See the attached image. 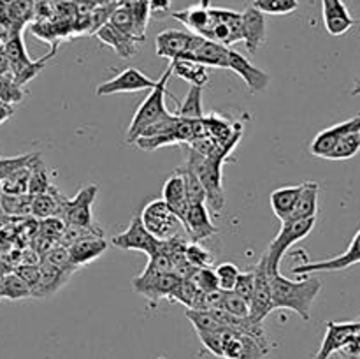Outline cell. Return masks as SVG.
<instances>
[{"instance_id": "6da1fadb", "label": "cell", "mask_w": 360, "mask_h": 359, "mask_svg": "<svg viewBox=\"0 0 360 359\" xmlns=\"http://www.w3.org/2000/svg\"><path fill=\"white\" fill-rule=\"evenodd\" d=\"M269 271V270H267ZM271 294H273V310H292L302 320L311 319V308L322 289V280L313 275H304L301 280L285 278L278 271H269Z\"/></svg>"}, {"instance_id": "7a4b0ae2", "label": "cell", "mask_w": 360, "mask_h": 359, "mask_svg": "<svg viewBox=\"0 0 360 359\" xmlns=\"http://www.w3.org/2000/svg\"><path fill=\"white\" fill-rule=\"evenodd\" d=\"M232 153L231 148L218 146L213 155L197 153L188 148L185 168H188L202 183L206 192V204L214 215H220L225 208V190H224V162Z\"/></svg>"}, {"instance_id": "3957f363", "label": "cell", "mask_w": 360, "mask_h": 359, "mask_svg": "<svg viewBox=\"0 0 360 359\" xmlns=\"http://www.w3.org/2000/svg\"><path fill=\"white\" fill-rule=\"evenodd\" d=\"M171 76L172 69L171 65H169L167 69H165V73L160 76V80L157 81L155 88H151L148 97L141 102L136 115H134L132 122H130L129 130H127V143H136L137 137H139L151 123L158 122V120L164 118L169 113V109L165 108V95H171L167 92V83L169 80H171Z\"/></svg>"}, {"instance_id": "277c9868", "label": "cell", "mask_w": 360, "mask_h": 359, "mask_svg": "<svg viewBox=\"0 0 360 359\" xmlns=\"http://www.w3.org/2000/svg\"><path fill=\"white\" fill-rule=\"evenodd\" d=\"M316 218H301V220H287L281 224L280 232L276 238L271 241L269 248H267L266 260H267V270L278 271L280 270V263L287 250L290 248L294 243L304 239L309 232L315 229Z\"/></svg>"}, {"instance_id": "5b68a950", "label": "cell", "mask_w": 360, "mask_h": 359, "mask_svg": "<svg viewBox=\"0 0 360 359\" xmlns=\"http://www.w3.org/2000/svg\"><path fill=\"white\" fill-rule=\"evenodd\" d=\"M97 185H88L81 189L72 199L63 201L60 218L65 222V225L83 227L88 229V231L97 232V234H102L98 225L94 222V213H91V206L97 199Z\"/></svg>"}, {"instance_id": "8992f818", "label": "cell", "mask_w": 360, "mask_h": 359, "mask_svg": "<svg viewBox=\"0 0 360 359\" xmlns=\"http://www.w3.org/2000/svg\"><path fill=\"white\" fill-rule=\"evenodd\" d=\"M111 245L120 250H139V252L146 253L148 257L164 252V239H157L148 232L143 220H141V215H134L129 227L120 234L112 236Z\"/></svg>"}, {"instance_id": "52a82bcc", "label": "cell", "mask_w": 360, "mask_h": 359, "mask_svg": "<svg viewBox=\"0 0 360 359\" xmlns=\"http://www.w3.org/2000/svg\"><path fill=\"white\" fill-rule=\"evenodd\" d=\"M144 227L148 229L151 236L157 239H167L171 236L178 234V229L181 225L179 218L171 211V208L165 204L164 199L151 201L144 206L141 213Z\"/></svg>"}, {"instance_id": "ba28073f", "label": "cell", "mask_w": 360, "mask_h": 359, "mask_svg": "<svg viewBox=\"0 0 360 359\" xmlns=\"http://www.w3.org/2000/svg\"><path fill=\"white\" fill-rule=\"evenodd\" d=\"M355 264H360V229L355 232L350 246L341 256H336L327 260H319V263H308V260H304V263L294 266L292 273L299 275V277L313 273H333V271L348 270V267L355 266Z\"/></svg>"}, {"instance_id": "9c48e42d", "label": "cell", "mask_w": 360, "mask_h": 359, "mask_svg": "<svg viewBox=\"0 0 360 359\" xmlns=\"http://www.w3.org/2000/svg\"><path fill=\"white\" fill-rule=\"evenodd\" d=\"M253 273H255V285H253L252 301H250V317L257 322H264V319L273 312V294H271L266 256L260 257L257 266L253 267Z\"/></svg>"}, {"instance_id": "30bf717a", "label": "cell", "mask_w": 360, "mask_h": 359, "mask_svg": "<svg viewBox=\"0 0 360 359\" xmlns=\"http://www.w3.org/2000/svg\"><path fill=\"white\" fill-rule=\"evenodd\" d=\"M158 80H151L144 73H141L136 67H129L112 80L104 81L97 87V95H115V94H129V92L151 90L155 88Z\"/></svg>"}, {"instance_id": "8fae6325", "label": "cell", "mask_w": 360, "mask_h": 359, "mask_svg": "<svg viewBox=\"0 0 360 359\" xmlns=\"http://www.w3.org/2000/svg\"><path fill=\"white\" fill-rule=\"evenodd\" d=\"M360 334V322H327L326 336L313 359H329L334 352H340Z\"/></svg>"}, {"instance_id": "7c38bea8", "label": "cell", "mask_w": 360, "mask_h": 359, "mask_svg": "<svg viewBox=\"0 0 360 359\" xmlns=\"http://www.w3.org/2000/svg\"><path fill=\"white\" fill-rule=\"evenodd\" d=\"M267 354L266 348L248 334L236 329H227L221 348V358L225 359H262Z\"/></svg>"}, {"instance_id": "4fadbf2b", "label": "cell", "mask_w": 360, "mask_h": 359, "mask_svg": "<svg viewBox=\"0 0 360 359\" xmlns=\"http://www.w3.org/2000/svg\"><path fill=\"white\" fill-rule=\"evenodd\" d=\"M352 132H360V115L347 120V122L336 123V125L329 127V129H323L322 132L316 134L315 139L311 141L309 151H311V155H315V157L327 158L330 151H333V148L338 144V141Z\"/></svg>"}, {"instance_id": "5bb4252c", "label": "cell", "mask_w": 360, "mask_h": 359, "mask_svg": "<svg viewBox=\"0 0 360 359\" xmlns=\"http://www.w3.org/2000/svg\"><path fill=\"white\" fill-rule=\"evenodd\" d=\"M227 69L239 74L245 80L246 87H248L252 94H260V92H264L269 87V74L253 65L246 56H243L241 53L234 51L231 48L227 51Z\"/></svg>"}, {"instance_id": "9a60e30c", "label": "cell", "mask_w": 360, "mask_h": 359, "mask_svg": "<svg viewBox=\"0 0 360 359\" xmlns=\"http://www.w3.org/2000/svg\"><path fill=\"white\" fill-rule=\"evenodd\" d=\"M178 282L179 277H176L174 273H164L158 275V277H143V275H139V277L132 280V287L139 294L146 296L151 301V305H157L160 299H169L171 291Z\"/></svg>"}, {"instance_id": "2e32d148", "label": "cell", "mask_w": 360, "mask_h": 359, "mask_svg": "<svg viewBox=\"0 0 360 359\" xmlns=\"http://www.w3.org/2000/svg\"><path fill=\"white\" fill-rule=\"evenodd\" d=\"M181 225L188 232L193 243L204 241V239L211 238V236L218 232V227L211 222L210 210H207L206 204H193V206H190L185 218L181 220Z\"/></svg>"}, {"instance_id": "e0dca14e", "label": "cell", "mask_w": 360, "mask_h": 359, "mask_svg": "<svg viewBox=\"0 0 360 359\" xmlns=\"http://www.w3.org/2000/svg\"><path fill=\"white\" fill-rule=\"evenodd\" d=\"M243 18V41H245L246 49H248L250 55H257L260 46L266 42V34H267V25L266 18L260 13L259 9H255L253 6L246 7L241 13Z\"/></svg>"}, {"instance_id": "ac0fdd59", "label": "cell", "mask_w": 360, "mask_h": 359, "mask_svg": "<svg viewBox=\"0 0 360 359\" xmlns=\"http://www.w3.org/2000/svg\"><path fill=\"white\" fill-rule=\"evenodd\" d=\"M322 18L326 30L334 37L347 34L355 25V20L343 0H322Z\"/></svg>"}, {"instance_id": "d6986e66", "label": "cell", "mask_w": 360, "mask_h": 359, "mask_svg": "<svg viewBox=\"0 0 360 359\" xmlns=\"http://www.w3.org/2000/svg\"><path fill=\"white\" fill-rule=\"evenodd\" d=\"M172 18L186 25V28L192 30V34L202 35L207 39L211 28H213V18H211L210 0H200L197 6L186 7L179 13H172Z\"/></svg>"}, {"instance_id": "ffe728a7", "label": "cell", "mask_w": 360, "mask_h": 359, "mask_svg": "<svg viewBox=\"0 0 360 359\" xmlns=\"http://www.w3.org/2000/svg\"><path fill=\"white\" fill-rule=\"evenodd\" d=\"M192 35L193 34H190V32L174 30V28L160 32V34L155 37V51H157V55L162 56V58H179L183 53L188 51Z\"/></svg>"}, {"instance_id": "44dd1931", "label": "cell", "mask_w": 360, "mask_h": 359, "mask_svg": "<svg viewBox=\"0 0 360 359\" xmlns=\"http://www.w3.org/2000/svg\"><path fill=\"white\" fill-rule=\"evenodd\" d=\"M162 199L165 201L172 213L179 218V222L185 218L186 211H188L190 204L186 199V190H185V180H183L181 172L176 169L165 182L164 189H162Z\"/></svg>"}, {"instance_id": "7402d4cb", "label": "cell", "mask_w": 360, "mask_h": 359, "mask_svg": "<svg viewBox=\"0 0 360 359\" xmlns=\"http://www.w3.org/2000/svg\"><path fill=\"white\" fill-rule=\"evenodd\" d=\"M105 248H108V241L102 236H84V238H79L72 245L67 246L70 263L76 267L84 266V264L91 263L94 259L101 257Z\"/></svg>"}, {"instance_id": "603a6c76", "label": "cell", "mask_w": 360, "mask_h": 359, "mask_svg": "<svg viewBox=\"0 0 360 359\" xmlns=\"http://www.w3.org/2000/svg\"><path fill=\"white\" fill-rule=\"evenodd\" d=\"M95 35H97V39L102 44L115 49L122 58H132L137 53V44H139V42H137L136 39L130 37V35L120 32L118 28L112 27L109 21L102 25V27L95 32Z\"/></svg>"}, {"instance_id": "cb8c5ba5", "label": "cell", "mask_w": 360, "mask_h": 359, "mask_svg": "<svg viewBox=\"0 0 360 359\" xmlns=\"http://www.w3.org/2000/svg\"><path fill=\"white\" fill-rule=\"evenodd\" d=\"M69 277L70 273H67V271L58 270V267L51 266L48 263H42L39 266V280L32 289V296L34 298H44V296L53 294L69 280Z\"/></svg>"}, {"instance_id": "d4e9b609", "label": "cell", "mask_w": 360, "mask_h": 359, "mask_svg": "<svg viewBox=\"0 0 360 359\" xmlns=\"http://www.w3.org/2000/svg\"><path fill=\"white\" fill-rule=\"evenodd\" d=\"M319 192L320 187L316 182L302 183L301 194L297 197L294 211L288 220H301V218H316L319 213Z\"/></svg>"}, {"instance_id": "484cf974", "label": "cell", "mask_w": 360, "mask_h": 359, "mask_svg": "<svg viewBox=\"0 0 360 359\" xmlns=\"http://www.w3.org/2000/svg\"><path fill=\"white\" fill-rule=\"evenodd\" d=\"M65 197L53 187L49 192L39 194V196H32V206L30 213L35 218H49V217H60L62 213V206Z\"/></svg>"}, {"instance_id": "4316f807", "label": "cell", "mask_w": 360, "mask_h": 359, "mask_svg": "<svg viewBox=\"0 0 360 359\" xmlns=\"http://www.w3.org/2000/svg\"><path fill=\"white\" fill-rule=\"evenodd\" d=\"M301 189L302 183L301 185L281 187V189L273 190V194H271V208H273V213L280 218L281 224L290 218L295 203H297L299 194H301Z\"/></svg>"}, {"instance_id": "83f0119b", "label": "cell", "mask_w": 360, "mask_h": 359, "mask_svg": "<svg viewBox=\"0 0 360 359\" xmlns=\"http://www.w3.org/2000/svg\"><path fill=\"white\" fill-rule=\"evenodd\" d=\"M171 69L172 74H176L181 80L188 81L192 87H206L210 83V70H207L206 65L202 63L192 62V60H171Z\"/></svg>"}, {"instance_id": "f1b7e54d", "label": "cell", "mask_w": 360, "mask_h": 359, "mask_svg": "<svg viewBox=\"0 0 360 359\" xmlns=\"http://www.w3.org/2000/svg\"><path fill=\"white\" fill-rule=\"evenodd\" d=\"M4 51H6L7 58H9L11 65V76L27 67L32 62L27 55V48L23 42V30H18L11 34V37L4 42Z\"/></svg>"}, {"instance_id": "f546056e", "label": "cell", "mask_w": 360, "mask_h": 359, "mask_svg": "<svg viewBox=\"0 0 360 359\" xmlns=\"http://www.w3.org/2000/svg\"><path fill=\"white\" fill-rule=\"evenodd\" d=\"M51 172L42 162L41 155L30 164V178H28V196H39L53 189Z\"/></svg>"}, {"instance_id": "4dcf8cb0", "label": "cell", "mask_w": 360, "mask_h": 359, "mask_svg": "<svg viewBox=\"0 0 360 359\" xmlns=\"http://www.w3.org/2000/svg\"><path fill=\"white\" fill-rule=\"evenodd\" d=\"M176 115L179 118L185 120H202L204 109H202V87H190L188 94H186L185 101L179 104Z\"/></svg>"}, {"instance_id": "1f68e13d", "label": "cell", "mask_w": 360, "mask_h": 359, "mask_svg": "<svg viewBox=\"0 0 360 359\" xmlns=\"http://www.w3.org/2000/svg\"><path fill=\"white\" fill-rule=\"evenodd\" d=\"M118 6L127 7L132 14L134 25H136V30L141 37H146V28L148 21H150V7H148V0H116Z\"/></svg>"}, {"instance_id": "d6a6232c", "label": "cell", "mask_w": 360, "mask_h": 359, "mask_svg": "<svg viewBox=\"0 0 360 359\" xmlns=\"http://www.w3.org/2000/svg\"><path fill=\"white\" fill-rule=\"evenodd\" d=\"M32 196L21 194V196H13V194H2L0 199V211L7 217H25L30 213Z\"/></svg>"}, {"instance_id": "836d02e7", "label": "cell", "mask_w": 360, "mask_h": 359, "mask_svg": "<svg viewBox=\"0 0 360 359\" xmlns=\"http://www.w3.org/2000/svg\"><path fill=\"white\" fill-rule=\"evenodd\" d=\"M360 150V132L347 134L338 141L336 146L329 153V160H348V158L355 157Z\"/></svg>"}, {"instance_id": "e575fe53", "label": "cell", "mask_w": 360, "mask_h": 359, "mask_svg": "<svg viewBox=\"0 0 360 359\" xmlns=\"http://www.w3.org/2000/svg\"><path fill=\"white\" fill-rule=\"evenodd\" d=\"M0 296L7 299H21L32 296V291L16 273H11L0 278Z\"/></svg>"}, {"instance_id": "d590c367", "label": "cell", "mask_w": 360, "mask_h": 359, "mask_svg": "<svg viewBox=\"0 0 360 359\" xmlns=\"http://www.w3.org/2000/svg\"><path fill=\"white\" fill-rule=\"evenodd\" d=\"M109 23H111L115 28H118L120 32H123V34H127V35H130L132 39H136L137 42L144 41V39L137 34L136 25H134V20H132V14H130V11L127 9V7L116 6L115 11L111 13V16H109Z\"/></svg>"}, {"instance_id": "8d00e7d4", "label": "cell", "mask_w": 360, "mask_h": 359, "mask_svg": "<svg viewBox=\"0 0 360 359\" xmlns=\"http://www.w3.org/2000/svg\"><path fill=\"white\" fill-rule=\"evenodd\" d=\"M28 178H30V164L25 165V168H21V169H18V171H14L11 176H7V178L0 183V185H2V192L13 194V196L28 194Z\"/></svg>"}, {"instance_id": "74e56055", "label": "cell", "mask_w": 360, "mask_h": 359, "mask_svg": "<svg viewBox=\"0 0 360 359\" xmlns=\"http://www.w3.org/2000/svg\"><path fill=\"white\" fill-rule=\"evenodd\" d=\"M178 171L181 172L183 180H185L186 199H188L190 206H193V204H206V192H204V187L199 182V178L185 165H181Z\"/></svg>"}, {"instance_id": "f35d334b", "label": "cell", "mask_w": 360, "mask_h": 359, "mask_svg": "<svg viewBox=\"0 0 360 359\" xmlns=\"http://www.w3.org/2000/svg\"><path fill=\"white\" fill-rule=\"evenodd\" d=\"M56 51H58V46H53V49L48 53V55L42 56V58H39V60H32V62L28 63L27 67H23V69L18 70L16 74H13V80L16 81V83L20 84V87H25V84H27L28 81L34 80V77L37 76V74L41 73V70L44 69L46 65H48L49 60L55 58Z\"/></svg>"}, {"instance_id": "ab89813d", "label": "cell", "mask_w": 360, "mask_h": 359, "mask_svg": "<svg viewBox=\"0 0 360 359\" xmlns=\"http://www.w3.org/2000/svg\"><path fill=\"white\" fill-rule=\"evenodd\" d=\"M253 7L262 14L285 16V14L297 11L299 0H253Z\"/></svg>"}, {"instance_id": "60d3db41", "label": "cell", "mask_w": 360, "mask_h": 359, "mask_svg": "<svg viewBox=\"0 0 360 359\" xmlns=\"http://www.w3.org/2000/svg\"><path fill=\"white\" fill-rule=\"evenodd\" d=\"M220 310L227 312L229 315L238 317V319L250 317V303L246 299H243L241 296L236 294L234 291H224Z\"/></svg>"}, {"instance_id": "b9f144b4", "label": "cell", "mask_w": 360, "mask_h": 359, "mask_svg": "<svg viewBox=\"0 0 360 359\" xmlns=\"http://www.w3.org/2000/svg\"><path fill=\"white\" fill-rule=\"evenodd\" d=\"M186 317L193 324L197 333L200 331H220L225 329L220 320L213 315V312H204V310H186Z\"/></svg>"}, {"instance_id": "7bdbcfd3", "label": "cell", "mask_w": 360, "mask_h": 359, "mask_svg": "<svg viewBox=\"0 0 360 359\" xmlns=\"http://www.w3.org/2000/svg\"><path fill=\"white\" fill-rule=\"evenodd\" d=\"M195 294H197L195 284H193L190 278H179V282L171 291L169 299L176 303H181L183 306H186V308L190 310L193 305V299H195Z\"/></svg>"}, {"instance_id": "ee69618b", "label": "cell", "mask_w": 360, "mask_h": 359, "mask_svg": "<svg viewBox=\"0 0 360 359\" xmlns=\"http://www.w3.org/2000/svg\"><path fill=\"white\" fill-rule=\"evenodd\" d=\"M42 263L51 264V266L58 267V270L62 271H67V273L70 275H72V271L76 270V266L70 263V256L67 246H53V248H49L48 252L42 256Z\"/></svg>"}, {"instance_id": "f6af8a7d", "label": "cell", "mask_w": 360, "mask_h": 359, "mask_svg": "<svg viewBox=\"0 0 360 359\" xmlns=\"http://www.w3.org/2000/svg\"><path fill=\"white\" fill-rule=\"evenodd\" d=\"M23 97H25L23 87H20V84L13 80V76L0 77V102L14 106L18 104V102L23 101Z\"/></svg>"}, {"instance_id": "bcb514c9", "label": "cell", "mask_w": 360, "mask_h": 359, "mask_svg": "<svg viewBox=\"0 0 360 359\" xmlns=\"http://www.w3.org/2000/svg\"><path fill=\"white\" fill-rule=\"evenodd\" d=\"M190 280L195 284V287L202 292H213L220 289L218 285V278L214 270L211 267H195L190 275Z\"/></svg>"}, {"instance_id": "7dc6e473", "label": "cell", "mask_w": 360, "mask_h": 359, "mask_svg": "<svg viewBox=\"0 0 360 359\" xmlns=\"http://www.w3.org/2000/svg\"><path fill=\"white\" fill-rule=\"evenodd\" d=\"M37 155L39 151H34V153H27V155H18V157H9V158L0 157V183H2L7 176L13 175L14 171L32 164Z\"/></svg>"}, {"instance_id": "c3c4849f", "label": "cell", "mask_w": 360, "mask_h": 359, "mask_svg": "<svg viewBox=\"0 0 360 359\" xmlns=\"http://www.w3.org/2000/svg\"><path fill=\"white\" fill-rule=\"evenodd\" d=\"M185 257L192 267H211L213 264V256L199 243H188L185 250Z\"/></svg>"}, {"instance_id": "681fc988", "label": "cell", "mask_w": 360, "mask_h": 359, "mask_svg": "<svg viewBox=\"0 0 360 359\" xmlns=\"http://www.w3.org/2000/svg\"><path fill=\"white\" fill-rule=\"evenodd\" d=\"M218 278V285H220V291H232L234 289L236 280L239 277V267L232 263H224L218 264L217 270H214Z\"/></svg>"}, {"instance_id": "f907efd6", "label": "cell", "mask_w": 360, "mask_h": 359, "mask_svg": "<svg viewBox=\"0 0 360 359\" xmlns=\"http://www.w3.org/2000/svg\"><path fill=\"white\" fill-rule=\"evenodd\" d=\"M253 285H255V273H253V270L252 271H241L238 277V280H236L234 289H232V291L250 303L252 301Z\"/></svg>"}, {"instance_id": "816d5d0a", "label": "cell", "mask_w": 360, "mask_h": 359, "mask_svg": "<svg viewBox=\"0 0 360 359\" xmlns=\"http://www.w3.org/2000/svg\"><path fill=\"white\" fill-rule=\"evenodd\" d=\"M148 7H150V16L155 20H162L167 14H171L172 0H148Z\"/></svg>"}, {"instance_id": "f5cc1de1", "label": "cell", "mask_w": 360, "mask_h": 359, "mask_svg": "<svg viewBox=\"0 0 360 359\" xmlns=\"http://www.w3.org/2000/svg\"><path fill=\"white\" fill-rule=\"evenodd\" d=\"M11 76V65L9 58H7L6 51H4V46L0 44V77Z\"/></svg>"}, {"instance_id": "db71d44e", "label": "cell", "mask_w": 360, "mask_h": 359, "mask_svg": "<svg viewBox=\"0 0 360 359\" xmlns=\"http://www.w3.org/2000/svg\"><path fill=\"white\" fill-rule=\"evenodd\" d=\"M13 115H14L13 106L4 104V102H0V123H4V122H6V120H9Z\"/></svg>"}, {"instance_id": "11a10c76", "label": "cell", "mask_w": 360, "mask_h": 359, "mask_svg": "<svg viewBox=\"0 0 360 359\" xmlns=\"http://www.w3.org/2000/svg\"><path fill=\"white\" fill-rule=\"evenodd\" d=\"M352 95H360V80L355 81V87L352 90Z\"/></svg>"}, {"instance_id": "9f6ffc18", "label": "cell", "mask_w": 360, "mask_h": 359, "mask_svg": "<svg viewBox=\"0 0 360 359\" xmlns=\"http://www.w3.org/2000/svg\"><path fill=\"white\" fill-rule=\"evenodd\" d=\"M2 194H4L2 192V185H0V199H2ZM0 213H2V211H0Z\"/></svg>"}, {"instance_id": "6f0895ef", "label": "cell", "mask_w": 360, "mask_h": 359, "mask_svg": "<svg viewBox=\"0 0 360 359\" xmlns=\"http://www.w3.org/2000/svg\"><path fill=\"white\" fill-rule=\"evenodd\" d=\"M98 2H115V0H98Z\"/></svg>"}, {"instance_id": "680465c9", "label": "cell", "mask_w": 360, "mask_h": 359, "mask_svg": "<svg viewBox=\"0 0 360 359\" xmlns=\"http://www.w3.org/2000/svg\"><path fill=\"white\" fill-rule=\"evenodd\" d=\"M359 25H360V20H359Z\"/></svg>"}]
</instances>
